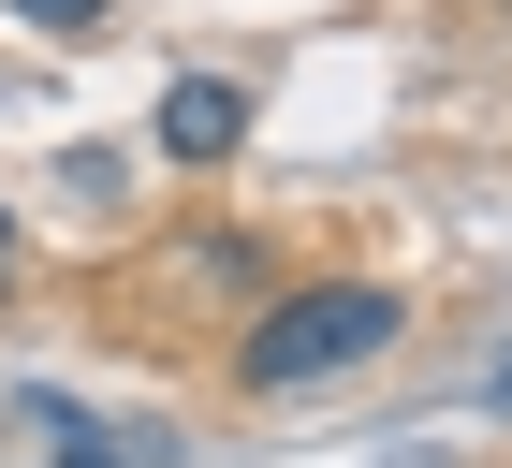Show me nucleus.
Masks as SVG:
<instances>
[{
	"label": "nucleus",
	"instance_id": "f257e3e1",
	"mask_svg": "<svg viewBox=\"0 0 512 468\" xmlns=\"http://www.w3.org/2000/svg\"><path fill=\"white\" fill-rule=\"evenodd\" d=\"M366 351H395V293L381 278H308V293H278L235 337V381L249 395H322V381H352Z\"/></svg>",
	"mask_w": 512,
	"mask_h": 468
},
{
	"label": "nucleus",
	"instance_id": "f03ea898",
	"mask_svg": "<svg viewBox=\"0 0 512 468\" xmlns=\"http://www.w3.org/2000/svg\"><path fill=\"white\" fill-rule=\"evenodd\" d=\"M235 132H249V88L235 74H176L161 88V147L176 161H235Z\"/></svg>",
	"mask_w": 512,
	"mask_h": 468
},
{
	"label": "nucleus",
	"instance_id": "7ed1b4c3",
	"mask_svg": "<svg viewBox=\"0 0 512 468\" xmlns=\"http://www.w3.org/2000/svg\"><path fill=\"white\" fill-rule=\"evenodd\" d=\"M15 15H30V30H59V44H74V30H103V0H15Z\"/></svg>",
	"mask_w": 512,
	"mask_h": 468
},
{
	"label": "nucleus",
	"instance_id": "20e7f679",
	"mask_svg": "<svg viewBox=\"0 0 512 468\" xmlns=\"http://www.w3.org/2000/svg\"><path fill=\"white\" fill-rule=\"evenodd\" d=\"M483 410H512V366H498V381H483Z\"/></svg>",
	"mask_w": 512,
	"mask_h": 468
},
{
	"label": "nucleus",
	"instance_id": "39448f33",
	"mask_svg": "<svg viewBox=\"0 0 512 468\" xmlns=\"http://www.w3.org/2000/svg\"><path fill=\"white\" fill-rule=\"evenodd\" d=\"M0 264H15V220H0Z\"/></svg>",
	"mask_w": 512,
	"mask_h": 468
}]
</instances>
